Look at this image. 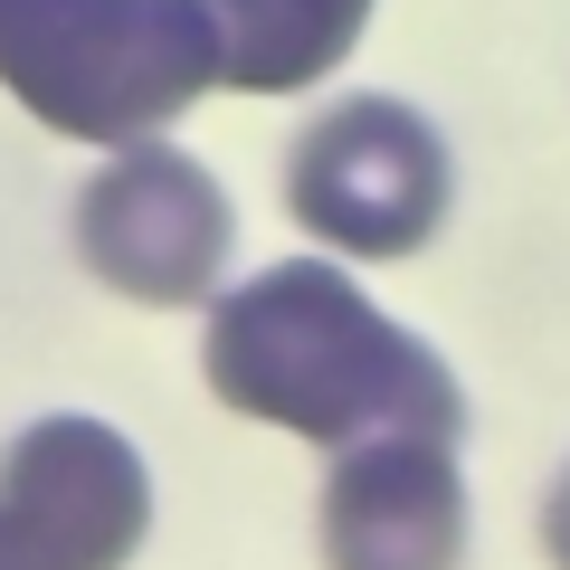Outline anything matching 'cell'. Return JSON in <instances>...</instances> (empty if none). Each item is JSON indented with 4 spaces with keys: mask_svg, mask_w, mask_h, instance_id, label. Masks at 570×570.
<instances>
[{
    "mask_svg": "<svg viewBox=\"0 0 570 570\" xmlns=\"http://www.w3.org/2000/svg\"><path fill=\"white\" fill-rule=\"evenodd\" d=\"M200 371L238 419H266L285 438H314V448H352V438H381V428H419V438L466 428L448 362L428 343H409L324 257H285L266 276L228 285L209 305Z\"/></svg>",
    "mask_w": 570,
    "mask_h": 570,
    "instance_id": "1",
    "label": "cell"
},
{
    "mask_svg": "<svg viewBox=\"0 0 570 570\" xmlns=\"http://www.w3.org/2000/svg\"><path fill=\"white\" fill-rule=\"evenodd\" d=\"M0 86L77 142H142L219 86L200 0H0Z\"/></svg>",
    "mask_w": 570,
    "mask_h": 570,
    "instance_id": "2",
    "label": "cell"
},
{
    "mask_svg": "<svg viewBox=\"0 0 570 570\" xmlns=\"http://www.w3.org/2000/svg\"><path fill=\"white\" fill-rule=\"evenodd\" d=\"M448 142L419 105L400 96H352L314 115L285 153V209L343 257H409L448 219Z\"/></svg>",
    "mask_w": 570,
    "mask_h": 570,
    "instance_id": "3",
    "label": "cell"
},
{
    "mask_svg": "<svg viewBox=\"0 0 570 570\" xmlns=\"http://www.w3.org/2000/svg\"><path fill=\"white\" fill-rule=\"evenodd\" d=\"M238 247V209L190 153L115 142V163L77 190V257L134 305H200Z\"/></svg>",
    "mask_w": 570,
    "mask_h": 570,
    "instance_id": "4",
    "label": "cell"
},
{
    "mask_svg": "<svg viewBox=\"0 0 570 570\" xmlns=\"http://www.w3.org/2000/svg\"><path fill=\"white\" fill-rule=\"evenodd\" d=\"M153 523L134 438L105 419H39L0 456V570H124Z\"/></svg>",
    "mask_w": 570,
    "mask_h": 570,
    "instance_id": "5",
    "label": "cell"
},
{
    "mask_svg": "<svg viewBox=\"0 0 570 570\" xmlns=\"http://www.w3.org/2000/svg\"><path fill=\"white\" fill-rule=\"evenodd\" d=\"M456 438L381 428L352 438L324 485V561L333 570H456L466 561V485Z\"/></svg>",
    "mask_w": 570,
    "mask_h": 570,
    "instance_id": "6",
    "label": "cell"
},
{
    "mask_svg": "<svg viewBox=\"0 0 570 570\" xmlns=\"http://www.w3.org/2000/svg\"><path fill=\"white\" fill-rule=\"evenodd\" d=\"M200 10L219 39V86L238 96H295L333 77L371 20V0H200Z\"/></svg>",
    "mask_w": 570,
    "mask_h": 570,
    "instance_id": "7",
    "label": "cell"
},
{
    "mask_svg": "<svg viewBox=\"0 0 570 570\" xmlns=\"http://www.w3.org/2000/svg\"><path fill=\"white\" fill-rule=\"evenodd\" d=\"M542 542H551V561L570 570V475L551 485V504H542Z\"/></svg>",
    "mask_w": 570,
    "mask_h": 570,
    "instance_id": "8",
    "label": "cell"
}]
</instances>
